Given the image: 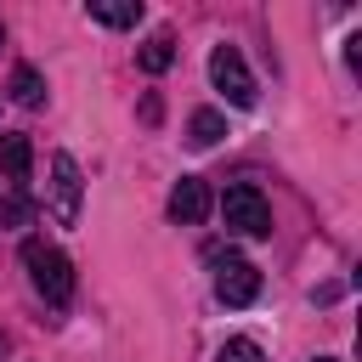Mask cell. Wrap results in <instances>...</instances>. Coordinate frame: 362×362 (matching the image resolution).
Segmentation results:
<instances>
[{
	"label": "cell",
	"mask_w": 362,
	"mask_h": 362,
	"mask_svg": "<svg viewBox=\"0 0 362 362\" xmlns=\"http://www.w3.org/2000/svg\"><path fill=\"white\" fill-rule=\"evenodd\" d=\"M221 136H226V119H221L215 107H198V113L187 119V141H192V147H215Z\"/></svg>",
	"instance_id": "30bf717a"
},
{
	"label": "cell",
	"mask_w": 362,
	"mask_h": 362,
	"mask_svg": "<svg viewBox=\"0 0 362 362\" xmlns=\"http://www.w3.org/2000/svg\"><path fill=\"white\" fill-rule=\"evenodd\" d=\"M204 215H209V181L204 175H181L170 187V221L175 226H198Z\"/></svg>",
	"instance_id": "8992f818"
},
{
	"label": "cell",
	"mask_w": 362,
	"mask_h": 362,
	"mask_svg": "<svg viewBox=\"0 0 362 362\" xmlns=\"http://www.w3.org/2000/svg\"><path fill=\"white\" fill-rule=\"evenodd\" d=\"M221 215H226V226L243 232V238H266V232H272V204H266L260 187H249V181H238V187L221 192Z\"/></svg>",
	"instance_id": "7a4b0ae2"
},
{
	"label": "cell",
	"mask_w": 362,
	"mask_h": 362,
	"mask_svg": "<svg viewBox=\"0 0 362 362\" xmlns=\"http://www.w3.org/2000/svg\"><path fill=\"white\" fill-rule=\"evenodd\" d=\"M85 17L102 28H136L141 23V0H85Z\"/></svg>",
	"instance_id": "ba28073f"
},
{
	"label": "cell",
	"mask_w": 362,
	"mask_h": 362,
	"mask_svg": "<svg viewBox=\"0 0 362 362\" xmlns=\"http://www.w3.org/2000/svg\"><path fill=\"white\" fill-rule=\"evenodd\" d=\"M79 204H85V181H79L74 153H51V215L62 226H74L79 221Z\"/></svg>",
	"instance_id": "277c9868"
},
{
	"label": "cell",
	"mask_w": 362,
	"mask_h": 362,
	"mask_svg": "<svg viewBox=\"0 0 362 362\" xmlns=\"http://www.w3.org/2000/svg\"><path fill=\"white\" fill-rule=\"evenodd\" d=\"M255 294H260V266L226 255V260L215 266V300H221V305H249Z\"/></svg>",
	"instance_id": "5b68a950"
},
{
	"label": "cell",
	"mask_w": 362,
	"mask_h": 362,
	"mask_svg": "<svg viewBox=\"0 0 362 362\" xmlns=\"http://www.w3.org/2000/svg\"><path fill=\"white\" fill-rule=\"evenodd\" d=\"M11 102H23V107H40L45 102V79H40L34 62H17L11 68Z\"/></svg>",
	"instance_id": "9c48e42d"
},
{
	"label": "cell",
	"mask_w": 362,
	"mask_h": 362,
	"mask_svg": "<svg viewBox=\"0 0 362 362\" xmlns=\"http://www.w3.org/2000/svg\"><path fill=\"white\" fill-rule=\"evenodd\" d=\"M317 362H334V356H317Z\"/></svg>",
	"instance_id": "5bb4252c"
},
{
	"label": "cell",
	"mask_w": 362,
	"mask_h": 362,
	"mask_svg": "<svg viewBox=\"0 0 362 362\" xmlns=\"http://www.w3.org/2000/svg\"><path fill=\"white\" fill-rule=\"evenodd\" d=\"M209 79H215V90L232 107H255V74H249V62H243L238 45H215L209 51Z\"/></svg>",
	"instance_id": "3957f363"
},
{
	"label": "cell",
	"mask_w": 362,
	"mask_h": 362,
	"mask_svg": "<svg viewBox=\"0 0 362 362\" xmlns=\"http://www.w3.org/2000/svg\"><path fill=\"white\" fill-rule=\"evenodd\" d=\"M34 221V204L23 198V187H6V198H0V226H28Z\"/></svg>",
	"instance_id": "7c38bea8"
},
{
	"label": "cell",
	"mask_w": 362,
	"mask_h": 362,
	"mask_svg": "<svg viewBox=\"0 0 362 362\" xmlns=\"http://www.w3.org/2000/svg\"><path fill=\"white\" fill-rule=\"evenodd\" d=\"M28 170H34V141L17 136V130H6L0 136V175H6V187H23Z\"/></svg>",
	"instance_id": "52a82bcc"
},
{
	"label": "cell",
	"mask_w": 362,
	"mask_h": 362,
	"mask_svg": "<svg viewBox=\"0 0 362 362\" xmlns=\"http://www.w3.org/2000/svg\"><path fill=\"white\" fill-rule=\"evenodd\" d=\"M23 266H28V283H34V294H40L45 305H68V300H74V266H68V255H62L57 243L28 238V243H23Z\"/></svg>",
	"instance_id": "6da1fadb"
},
{
	"label": "cell",
	"mask_w": 362,
	"mask_h": 362,
	"mask_svg": "<svg viewBox=\"0 0 362 362\" xmlns=\"http://www.w3.org/2000/svg\"><path fill=\"white\" fill-rule=\"evenodd\" d=\"M215 362H266V351H260V345H255V339H226V345H221V356H215Z\"/></svg>",
	"instance_id": "4fadbf2b"
},
{
	"label": "cell",
	"mask_w": 362,
	"mask_h": 362,
	"mask_svg": "<svg viewBox=\"0 0 362 362\" xmlns=\"http://www.w3.org/2000/svg\"><path fill=\"white\" fill-rule=\"evenodd\" d=\"M136 62H141V74H164V68L175 62V40H170V34H153V40L136 51Z\"/></svg>",
	"instance_id": "8fae6325"
}]
</instances>
